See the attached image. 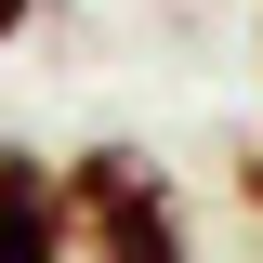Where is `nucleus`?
Here are the masks:
<instances>
[{
    "mask_svg": "<svg viewBox=\"0 0 263 263\" xmlns=\"http://www.w3.org/2000/svg\"><path fill=\"white\" fill-rule=\"evenodd\" d=\"M250 40H263V27H250Z\"/></svg>",
    "mask_w": 263,
    "mask_h": 263,
    "instance_id": "5",
    "label": "nucleus"
},
{
    "mask_svg": "<svg viewBox=\"0 0 263 263\" xmlns=\"http://www.w3.org/2000/svg\"><path fill=\"white\" fill-rule=\"evenodd\" d=\"M40 13H53V0H0V53H13V40H27Z\"/></svg>",
    "mask_w": 263,
    "mask_h": 263,
    "instance_id": "4",
    "label": "nucleus"
},
{
    "mask_svg": "<svg viewBox=\"0 0 263 263\" xmlns=\"http://www.w3.org/2000/svg\"><path fill=\"white\" fill-rule=\"evenodd\" d=\"M237 211H250V237H263V132L237 145Z\"/></svg>",
    "mask_w": 263,
    "mask_h": 263,
    "instance_id": "3",
    "label": "nucleus"
},
{
    "mask_svg": "<svg viewBox=\"0 0 263 263\" xmlns=\"http://www.w3.org/2000/svg\"><path fill=\"white\" fill-rule=\"evenodd\" d=\"M66 211H79V263H197L184 184H171L132 132H92L66 145Z\"/></svg>",
    "mask_w": 263,
    "mask_h": 263,
    "instance_id": "1",
    "label": "nucleus"
},
{
    "mask_svg": "<svg viewBox=\"0 0 263 263\" xmlns=\"http://www.w3.org/2000/svg\"><path fill=\"white\" fill-rule=\"evenodd\" d=\"M0 263H79L66 158H40V145H0Z\"/></svg>",
    "mask_w": 263,
    "mask_h": 263,
    "instance_id": "2",
    "label": "nucleus"
}]
</instances>
